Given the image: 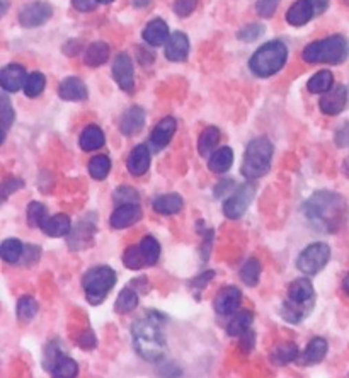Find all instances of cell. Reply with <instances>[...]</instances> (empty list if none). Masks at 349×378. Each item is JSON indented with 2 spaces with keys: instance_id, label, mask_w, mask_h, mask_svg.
I'll return each mask as SVG.
<instances>
[{
  "instance_id": "obj_1",
  "label": "cell",
  "mask_w": 349,
  "mask_h": 378,
  "mask_svg": "<svg viewBox=\"0 0 349 378\" xmlns=\"http://www.w3.org/2000/svg\"><path fill=\"white\" fill-rule=\"evenodd\" d=\"M305 219L313 230L334 234L346 223L348 203L333 191H317L302 206Z\"/></svg>"
},
{
  "instance_id": "obj_2",
  "label": "cell",
  "mask_w": 349,
  "mask_h": 378,
  "mask_svg": "<svg viewBox=\"0 0 349 378\" xmlns=\"http://www.w3.org/2000/svg\"><path fill=\"white\" fill-rule=\"evenodd\" d=\"M133 348L145 362L157 363L166 356V336L162 333V315L154 317V312L144 319L135 320L131 326Z\"/></svg>"
},
{
  "instance_id": "obj_3",
  "label": "cell",
  "mask_w": 349,
  "mask_h": 378,
  "mask_svg": "<svg viewBox=\"0 0 349 378\" xmlns=\"http://www.w3.org/2000/svg\"><path fill=\"white\" fill-rule=\"evenodd\" d=\"M349 56V43L341 34H334L320 41H313L305 46L302 58L307 63H329L339 65Z\"/></svg>"
},
{
  "instance_id": "obj_4",
  "label": "cell",
  "mask_w": 349,
  "mask_h": 378,
  "mask_svg": "<svg viewBox=\"0 0 349 378\" xmlns=\"http://www.w3.org/2000/svg\"><path fill=\"white\" fill-rule=\"evenodd\" d=\"M273 144L266 137L254 138L249 142L242 160V176L249 181L259 179L269 173L273 160Z\"/></svg>"
},
{
  "instance_id": "obj_5",
  "label": "cell",
  "mask_w": 349,
  "mask_h": 378,
  "mask_svg": "<svg viewBox=\"0 0 349 378\" xmlns=\"http://www.w3.org/2000/svg\"><path fill=\"white\" fill-rule=\"evenodd\" d=\"M288 60V48L281 41H269L262 45L249 60V69L258 77H271L280 72Z\"/></svg>"
},
{
  "instance_id": "obj_6",
  "label": "cell",
  "mask_w": 349,
  "mask_h": 378,
  "mask_svg": "<svg viewBox=\"0 0 349 378\" xmlns=\"http://www.w3.org/2000/svg\"><path fill=\"white\" fill-rule=\"evenodd\" d=\"M116 285V273L109 266L91 267L82 278V288L91 305H101Z\"/></svg>"
},
{
  "instance_id": "obj_7",
  "label": "cell",
  "mask_w": 349,
  "mask_h": 378,
  "mask_svg": "<svg viewBox=\"0 0 349 378\" xmlns=\"http://www.w3.org/2000/svg\"><path fill=\"white\" fill-rule=\"evenodd\" d=\"M43 366L55 378H74L78 375V365L70 356L63 355L58 342H49L45 348Z\"/></svg>"
},
{
  "instance_id": "obj_8",
  "label": "cell",
  "mask_w": 349,
  "mask_h": 378,
  "mask_svg": "<svg viewBox=\"0 0 349 378\" xmlns=\"http://www.w3.org/2000/svg\"><path fill=\"white\" fill-rule=\"evenodd\" d=\"M330 259V247L324 242H315L305 247L297 259V266L305 276H315L327 266Z\"/></svg>"
},
{
  "instance_id": "obj_9",
  "label": "cell",
  "mask_w": 349,
  "mask_h": 378,
  "mask_svg": "<svg viewBox=\"0 0 349 378\" xmlns=\"http://www.w3.org/2000/svg\"><path fill=\"white\" fill-rule=\"evenodd\" d=\"M256 188L251 183H245L242 186H238L232 194L227 198V201L223 203V215L229 220H238L240 216H244V213L247 212V208L251 206L252 199H254Z\"/></svg>"
},
{
  "instance_id": "obj_10",
  "label": "cell",
  "mask_w": 349,
  "mask_h": 378,
  "mask_svg": "<svg viewBox=\"0 0 349 378\" xmlns=\"http://www.w3.org/2000/svg\"><path fill=\"white\" fill-rule=\"evenodd\" d=\"M95 232H98V215L87 213L69 234V247L72 251H84V249L91 247Z\"/></svg>"
},
{
  "instance_id": "obj_11",
  "label": "cell",
  "mask_w": 349,
  "mask_h": 378,
  "mask_svg": "<svg viewBox=\"0 0 349 378\" xmlns=\"http://www.w3.org/2000/svg\"><path fill=\"white\" fill-rule=\"evenodd\" d=\"M53 16V7L48 2H31L19 12V24L23 27L43 26Z\"/></svg>"
},
{
  "instance_id": "obj_12",
  "label": "cell",
  "mask_w": 349,
  "mask_h": 378,
  "mask_svg": "<svg viewBox=\"0 0 349 378\" xmlns=\"http://www.w3.org/2000/svg\"><path fill=\"white\" fill-rule=\"evenodd\" d=\"M113 77H115L116 84L120 85L121 91L131 94L135 89V70L133 62H131L130 55L126 53H120L113 62Z\"/></svg>"
},
{
  "instance_id": "obj_13",
  "label": "cell",
  "mask_w": 349,
  "mask_h": 378,
  "mask_svg": "<svg viewBox=\"0 0 349 378\" xmlns=\"http://www.w3.org/2000/svg\"><path fill=\"white\" fill-rule=\"evenodd\" d=\"M348 106V89L344 85H333L330 91L320 98L319 108L327 116H337Z\"/></svg>"
},
{
  "instance_id": "obj_14",
  "label": "cell",
  "mask_w": 349,
  "mask_h": 378,
  "mask_svg": "<svg viewBox=\"0 0 349 378\" xmlns=\"http://www.w3.org/2000/svg\"><path fill=\"white\" fill-rule=\"evenodd\" d=\"M242 302V293L238 288L225 287L215 297V312L220 317H230L238 310Z\"/></svg>"
},
{
  "instance_id": "obj_15",
  "label": "cell",
  "mask_w": 349,
  "mask_h": 378,
  "mask_svg": "<svg viewBox=\"0 0 349 378\" xmlns=\"http://www.w3.org/2000/svg\"><path fill=\"white\" fill-rule=\"evenodd\" d=\"M140 219V205H138V203H126V205H120L115 212H113L109 223H111V227L116 228V230H123V228L135 225Z\"/></svg>"
},
{
  "instance_id": "obj_16",
  "label": "cell",
  "mask_w": 349,
  "mask_h": 378,
  "mask_svg": "<svg viewBox=\"0 0 349 378\" xmlns=\"http://www.w3.org/2000/svg\"><path fill=\"white\" fill-rule=\"evenodd\" d=\"M26 70L19 63H10L3 67L0 72V85L5 92H17L19 89H24L26 84Z\"/></svg>"
},
{
  "instance_id": "obj_17",
  "label": "cell",
  "mask_w": 349,
  "mask_h": 378,
  "mask_svg": "<svg viewBox=\"0 0 349 378\" xmlns=\"http://www.w3.org/2000/svg\"><path fill=\"white\" fill-rule=\"evenodd\" d=\"M288 300L300 303V305H315V291H313V285L308 278H298V280L291 281L288 287Z\"/></svg>"
},
{
  "instance_id": "obj_18",
  "label": "cell",
  "mask_w": 349,
  "mask_h": 378,
  "mask_svg": "<svg viewBox=\"0 0 349 378\" xmlns=\"http://www.w3.org/2000/svg\"><path fill=\"white\" fill-rule=\"evenodd\" d=\"M152 164V155L150 151H148L147 145H137L128 157V173L131 174L133 177H140L144 174L148 173Z\"/></svg>"
},
{
  "instance_id": "obj_19",
  "label": "cell",
  "mask_w": 349,
  "mask_h": 378,
  "mask_svg": "<svg viewBox=\"0 0 349 378\" xmlns=\"http://www.w3.org/2000/svg\"><path fill=\"white\" fill-rule=\"evenodd\" d=\"M190 55V39L183 31H176L166 43V58L170 62H184Z\"/></svg>"
},
{
  "instance_id": "obj_20",
  "label": "cell",
  "mask_w": 349,
  "mask_h": 378,
  "mask_svg": "<svg viewBox=\"0 0 349 378\" xmlns=\"http://www.w3.org/2000/svg\"><path fill=\"white\" fill-rule=\"evenodd\" d=\"M145 126V111L140 106H131L120 120V131L124 137H135Z\"/></svg>"
},
{
  "instance_id": "obj_21",
  "label": "cell",
  "mask_w": 349,
  "mask_h": 378,
  "mask_svg": "<svg viewBox=\"0 0 349 378\" xmlns=\"http://www.w3.org/2000/svg\"><path fill=\"white\" fill-rule=\"evenodd\" d=\"M313 17L317 16L311 0H297V2L288 9L286 23L295 27H300V26H305L307 23H311Z\"/></svg>"
},
{
  "instance_id": "obj_22",
  "label": "cell",
  "mask_w": 349,
  "mask_h": 378,
  "mask_svg": "<svg viewBox=\"0 0 349 378\" xmlns=\"http://www.w3.org/2000/svg\"><path fill=\"white\" fill-rule=\"evenodd\" d=\"M58 96L63 99V101L78 102V101H85L89 92H87V87H85V84L80 80V78L67 77L63 78L62 84H60Z\"/></svg>"
},
{
  "instance_id": "obj_23",
  "label": "cell",
  "mask_w": 349,
  "mask_h": 378,
  "mask_svg": "<svg viewBox=\"0 0 349 378\" xmlns=\"http://www.w3.org/2000/svg\"><path fill=\"white\" fill-rule=\"evenodd\" d=\"M176 130H177V121L170 116L164 118V120H160L159 123H157L154 131H152L150 144L154 145L155 148L167 147V145H169V142L172 140Z\"/></svg>"
},
{
  "instance_id": "obj_24",
  "label": "cell",
  "mask_w": 349,
  "mask_h": 378,
  "mask_svg": "<svg viewBox=\"0 0 349 378\" xmlns=\"http://www.w3.org/2000/svg\"><path fill=\"white\" fill-rule=\"evenodd\" d=\"M327 349H329V344H327L326 340H322V337H313L307 344L305 351L298 356V363L304 366L319 365V363L326 358Z\"/></svg>"
},
{
  "instance_id": "obj_25",
  "label": "cell",
  "mask_w": 349,
  "mask_h": 378,
  "mask_svg": "<svg viewBox=\"0 0 349 378\" xmlns=\"http://www.w3.org/2000/svg\"><path fill=\"white\" fill-rule=\"evenodd\" d=\"M41 232L48 237L58 238L65 237L72 232V222H70V216L65 215V213H58L55 216H48V219L43 222V225L39 227Z\"/></svg>"
},
{
  "instance_id": "obj_26",
  "label": "cell",
  "mask_w": 349,
  "mask_h": 378,
  "mask_svg": "<svg viewBox=\"0 0 349 378\" xmlns=\"http://www.w3.org/2000/svg\"><path fill=\"white\" fill-rule=\"evenodd\" d=\"M145 43L150 46H162L166 45L167 39H169V26H167L166 21L162 19H154L145 26L144 33Z\"/></svg>"
},
{
  "instance_id": "obj_27",
  "label": "cell",
  "mask_w": 349,
  "mask_h": 378,
  "mask_svg": "<svg viewBox=\"0 0 349 378\" xmlns=\"http://www.w3.org/2000/svg\"><path fill=\"white\" fill-rule=\"evenodd\" d=\"M152 206H154L155 213H159V215H164V216H169V215H176V213H179L181 210H183L184 201L179 194H176V192H169V194L157 196L154 203H152Z\"/></svg>"
},
{
  "instance_id": "obj_28",
  "label": "cell",
  "mask_w": 349,
  "mask_h": 378,
  "mask_svg": "<svg viewBox=\"0 0 349 378\" xmlns=\"http://www.w3.org/2000/svg\"><path fill=\"white\" fill-rule=\"evenodd\" d=\"M104 133H102L101 128L95 126V124L85 126V130L80 133V138H78V145H80L82 151L85 152L99 151V148L104 145Z\"/></svg>"
},
{
  "instance_id": "obj_29",
  "label": "cell",
  "mask_w": 349,
  "mask_h": 378,
  "mask_svg": "<svg viewBox=\"0 0 349 378\" xmlns=\"http://www.w3.org/2000/svg\"><path fill=\"white\" fill-rule=\"evenodd\" d=\"M312 310L313 307L311 305H300V303H295L286 298L281 305V317L290 324H300L311 315Z\"/></svg>"
},
{
  "instance_id": "obj_30",
  "label": "cell",
  "mask_w": 349,
  "mask_h": 378,
  "mask_svg": "<svg viewBox=\"0 0 349 378\" xmlns=\"http://www.w3.org/2000/svg\"><path fill=\"white\" fill-rule=\"evenodd\" d=\"M234 164V151L230 147H222L212 153L208 160V167L212 173L223 174L232 167Z\"/></svg>"
},
{
  "instance_id": "obj_31",
  "label": "cell",
  "mask_w": 349,
  "mask_h": 378,
  "mask_svg": "<svg viewBox=\"0 0 349 378\" xmlns=\"http://www.w3.org/2000/svg\"><path fill=\"white\" fill-rule=\"evenodd\" d=\"M252 322H254V313L251 310H242V312L234 313L232 320L227 326V334L232 337L242 336V334H245L251 329Z\"/></svg>"
},
{
  "instance_id": "obj_32",
  "label": "cell",
  "mask_w": 349,
  "mask_h": 378,
  "mask_svg": "<svg viewBox=\"0 0 349 378\" xmlns=\"http://www.w3.org/2000/svg\"><path fill=\"white\" fill-rule=\"evenodd\" d=\"M298 356H300V351H298L297 344L284 342V344H280L274 348V351L271 353V363L276 366L290 365V363L297 362Z\"/></svg>"
},
{
  "instance_id": "obj_33",
  "label": "cell",
  "mask_w": 349,
  "mask_h": 378,
  "mask_svg": "<svg viewBox=\"0 0 349 378\" xmlns=\"http://www.w3.org/2000/svg\"><path fill=\"white\" fill-rule=\"evenodd\" d=\"M109 52H111V49H109V45H106V43H102V41L92 43L84 55L85 65H89V67L104 65L109 58Z\"/></svg>"
},
{
  "instance_id": "obj_34",
  "label": "cell",
  "mask_w": 349,
  "mask_h": 378,
  "mask_svg": "<svg viewBox=\"0 0 349 378\" xmlns=\"http://www.w3.org/2000/svg\"><path fill=\"white\" fill-rule=\"evenodd\" d=\"M24 254V245L23 242L17 241V238H7L0 245V256H2L3 261L7 265H17V263L23 259Z\"/></svg>"
},
{
  "instance_id": "obj_35",
  "label": "cell",
  "mask_w": 349,
  "mask_h": 378,
  "mask_svg": "<svg viewBox=\"0 0 349 378\" xmlns=\"http://www.w3.org/2000/svg\"><path fill=\"white\" fill-rule=\"evenodd\" d=\"M220 142V130L216 126H208L201 135H199L198 140V151L203 157L210 155V153L215 152L216 145Z\"/></svg>"
},
{
  "instance_id": "obj_36",
  "label": "cell",
  "mask_w": 349,
  "mask_h": 378,
  "mask_svg": "<svg viewBox=\"0 0 349 378\" xmlns=\"http://www.w3.org/2000/svg\"><path fill=\"white\" fill-rule=\"evenodd\" d=\"M334 85V77L329 70H320L307 82V89L312 94H326Z\"/></svg>"
},
{
  "instance_id": "obj_37",
  "label": "cell",
  "mask_w": 349,
  "mask_h": 378,
  "mask_svg": "<svg viewBox=\"0 0 349 378\" xmlns=\"http://www.w3.org/2000/svg\"><path fill=\"white\" fill-rule=\"evenodd\" d=\"M138 245H140V251L145 259V265L155 266L160 259V244L157 242V238L152 237V235H147V237L142 238V242Z\"/></svg>"
},
{
  "instance_id": "obj_38",
  "label": "cell",
  "mask_w": 349,
  "mask_h": 378,
  "mask_svg": "<svg viewBox=\"0 0 349 378\" xmlns=\"http://www.w3.org/2000/svg\"><path fill=\"white\" fill-rule=\"evenodd\" d=\"M138 300H140L138 291L131 290V288H124V290L117 295L115 302V310L117 313L133 312V310L138 307Z\"/></svg>"
},
{
  "instance_id": "obj_39",
  "label": "cell",
  "mask_w": 349,
  "mask_h": 378,
  "mask_svg": "<svg viewBox=\"0 0 349 378\" xmlns=\"http://www.w3.org/2000/svg\"><path fill=\"white\" fill-rule=\"evenodd\" d=\"M38 302L34 300L33 297H30V295H24V297H21L19 302H17V319L23 324L31 322V320L38 315Z\"/></svg>"
},
{
  "instance_id": "obj_40",
  "label": "cell",
  "mask_w": 349,
  "mask_h": 378,
  "mask_svg": "<svg viewBox=\"0 0 349 378\" xmlns=\"http://www.w3.org/2000/svg\"><path fill=\"white\" fill-rule=\"evenodd\" d=\"M109 173H111V160H109V157L106 155L92 157L91 162H89V174H91L92 179L104 181Z\"/></svg>"
},
{
  "instance_id": "obj_41",
  "label": "cell",
  "mask_w": 349,
  "mask_h": 378,
  "mask_svg": "<svg viewBox=\"0 0 349 378\" xmlns=\"http://www.w3.org/2000/svg\"><path fill=\"white\" fill-rule=\"evenodd\" d=\"M261 278V263L258 259H249L244 266L240 267V280L247 287H256Z\"/></svg>"
},
{
  "instance_id": "obj_42",
  "label": "cell",
  "mask_w": 349,
  "mask_h": 378,
  "mask_svg": "<svg viewBox=\"0 0 349 378\" xmlns=\"http://www.w3.org/2000/svg\"><path fill=\"white\" fill-rule=\"evenodd\" d=\"M46 219H48V210H46L45 205H41V203L38 201H33L27 205V212H26L27 225L39 228Z\"/></svg>"
},
{
  "instance_id": "obj_43",
  "label": "cell",
  "mask_w": 349,
  "mask_h": 378,
  "mask_svg": "<svg viewBox=\"0 0 349 378\" xmlns=\"http://www.w3.org/2000/svg\"><path fill=\"white\" fill-rule=\"evenodd\" d=\"M46 87V77L41 72H33L30 74L26 78V84H24V94L27 98H38Z\"/></svg>"
},
{
  "instance_id": "obj_44",
  "label": "cell",
  "mask_w": 349,
  "mask_h": 378,
  "mask_svg": "<svg viewBox=\"0 0 349 378\" xmlns=\"http://www.w3.org/2000/svg\"><path fill=\"white\" fill-rule=\"evenodd\" d=\"M123 265L128 267V269L131 271H137L142 269V267H145V259L144 256H142L140 251V245H130V247L124 251L123 254Z\"/></svg>"
},
{
  "instance_id": "obj_45",
  "label": "cell",
  "mask_w": 349,
  "mask_h": 378,
  "mask_svg": "<svg viewBox=\"0 0 349 378\" xmlns=\"http://www.w3.org/2000/svg\"><path fill=\"white\" fill-rule=\"evenodd\" d=\"M113 198H115V203L117 206L126 205V203H138V205H140V196H138V191L130 186L117 188L115 194H113Z\"/></svg>"
},
{
  "instance_id": "obj_46",
  "label": "cell",
  "mask_w": 349,
  "mask_h": 378,
  "mask_svg": "<svg viewBox=\"0 0 349 378\" xmlns=\"http://www.w3.org/2000/svg\"><path fill=\"white\" fill-rule=\"evenodd\" d=\"M262 34H264V26H262V24L254 23V24H247L245 27H242V30L238 31L237 36L240 41L252 43V41H256L258 38H261Z\"/></svg>"
},
{
  "instance_id": "obj_47",
  "label": "cell",
  "mask_w": 349,
  "mask_h": 378,
  "mask_svg": "<svg viewBox=\"0 0 349 378\" xmlns=\"http://www.w3.org/2000/svg\"><path fill=\"white\" fill-rule=\"evenodd\" d=\"M0 102H2V126H3V135H7V131H9L10 124L14 123V118H16V114H14V108L10 106L9 98H7L5 94L0 98Z\"/></svg>"
},
{
  "instance_id": "obj_48",
  "label": "cell",
  "mask_w": 349,
  "mask_h": 378,
  "mask_svg": "<svg viewBox=\"0 0 349 378\" xmlns=\"http://www.w3.org/2000/svg\"><path fill=\"white\" fill-rule=\"evenodd\" d=\"M278 5H280V0H258L256 10H258V14L261 17L269 19V17H273L276 14Z\"/></svg>"
},
{
  "instance_id": "obj_49",
  "label": "cell",
  "mask_w": 349,
  "mask_h": 378,
  "mask_svg": "<svg viewBox=\"0 0 349 378\" xmlns=\"http://www.w3.org/2000/svg\"><path fill=\"white\" fill-rule=\"evenodd\" d=\"M196 7H198V0H176L172 9L179 17H188L194 12Z\"/></svg>"
},
{
  "instance_id": "obj_50",
  "label": "cell",
  "mask_w": 349,
  "mask_h": 378,
  "mask_svg": "<svg viewBox=\"0 0 349 378\" xmlns=\"http://www.w3.org/2000/svg\"><path fill=\"white\" fill-rule=\"evenodd\" d=\"M39 256H41V251H39V247H36V245H24V254L21 261H23V265L31 266L38 261Z\"/></svg>"
},
{
  "instance_id": "obj_51",
  "label": "cell",
  "mask_w": 349,
  "mask_h": 378,
  "mask_svg": "<svg viewBox=\"0 0 349 378\" xmlns=\"http://www.w3.org/2000/svg\"><path fill=\"white\" fill-rule=\"evenodd\" d=\"M23 186H24V183H23V179H19V177H14V179L3 181V184H2V198H3V201H5V199H7V196L12 194V192H16L17 189H21Z\"/></svg>"
},
{
  "instance_id": "obj_52",
  "label": "cell",
  "mask_w": 349,
  "mask_h": 378,
  "mask_svg": "<svg viewBox=\"0 0 349 378\" xmlns=\"http://www.w3.org/2000/svg\"><path fill=\"white\" fill-rule=\"evenodd\" d=\"M78 346L84 349H94L95 346H98V340H95L94 333H92L91 329L84 331L80 336V340H78Z\"/></svg>"
},
{
  "instance_id": "obj_53",
  "label": "cell",
  "mask_w": 349,
  "mask_h": 378,
  "mask_svg": "<svg viewBox=\"0 0 349 378\" xmlns=\"http://www.w3.org/2000/svg\"><path fill=\"white\" fill-rule=\"evenodd\" d=\"M213 274H215V273H213V271H206L205 274H199V276L196 278V280L191 281V287H193L196 291H201L203 288H205L206 285H208L210 281H212Z\"/></svg>"
},
{
  "instance_id": "obj_54",
  "label": "cell",
  "mask_w": 349,
  "mask_h": 378,
  "mask_svg": "<svg viewBox=\"0 0 349 378\" xmlns=\"http://www.w3.org/2000/svg\"><path fill=\"white\" fill-rule=\"evenodd\" d=\"M99 0H72V5L76 7L78 12H91L98 7Z\"/></svg>"
},
{
  "instance_id": "obj_55",
  "label": "cell",
  "mask_w": 349,
  "mask_h": 378,
  "mask_svg": "<svg viewBox=\"0 0 349 378\" xmlns=\"http://www.w3.org/2000/svg\"><path fill=\"white\" fill-rule=\"evenodd\" d=\"M254 341H256V334L252 333L251 329L247 331L245 334H242V341H240V348L244 353H249L252 348H254Z\"/></svg>"
},
{
  "instance_id": "obj_56",
  "label": "cell",
  "mask_w": 349,
  "mask_h": 378,
  "mask_svg": "<svg viewBox=\"0 0 349 378\" xmlns=\"http://www.w3.org/2000/svg\"><path fill=\"white\" fill-rule=\"evenodd\" d=\"M232 186H234V179L222 181V183H220V186L215 188V196H216V198H218V196L225 194V192H229L230 189H232Z\"/></svg>"
},
{
  "instance_id": "obj_57",
  "label": "cell",
  "mask_w": 349,
  "mask_h": 378,
  "mask_svg": "<svg viewBox=\"0 0 349 378\" xmlns=\"http://www.w3.org/2000/svg\"><path fill=\"white\" fill-rule=\"evenodd\" d=\"M313 9H315V16H320V14H324L327 10V7H329V0H311Z\"/></svg>"
},
{
  "instance_id": "obj_58",
  "label": "cell",
  "mask_w": 349,
  "mask_h": 378,
  "mask_svg": "<svg viewBox=\"0 0 349 378\" xmlns=\"http://www.w3.org/2000/svg\"><path fill=\"white\" fill-rule=\"evenodd\" d=\"M150 2H152V0H133V5L140 7V9H142V7H147Z\"/></svg>"
},
{
  "instance_id": "obj_59",
  "label": "cell",
  "mask_w": 349,
  "mask_h": 378,
  "mask_svg": "<svg viewBox=\"0 0 349 378\" xmlns=\"http://www.w3.org/2000/svg\"><path fill=\"white\" fill-rule=\"evenodd\" d=\"M343 288H344V291H346V295L349 297V273L346 274V278H344V281H343Z\"/></svg>"
},
{
  "instance_id": "obj_60",
  "label": "cell",
  "mask_w": 349,
  "mask_h": 378,
  "mask_svg": "<svg viewBox=\"0 0 349 378\" xmlns=\"http://www.w3.org/2000/svg\"><path fill=\"white\" fill-rule=\"evenodd\" d=\"M115 2V0H99V3H111Z\"/></svg>"
}]
</instances>
